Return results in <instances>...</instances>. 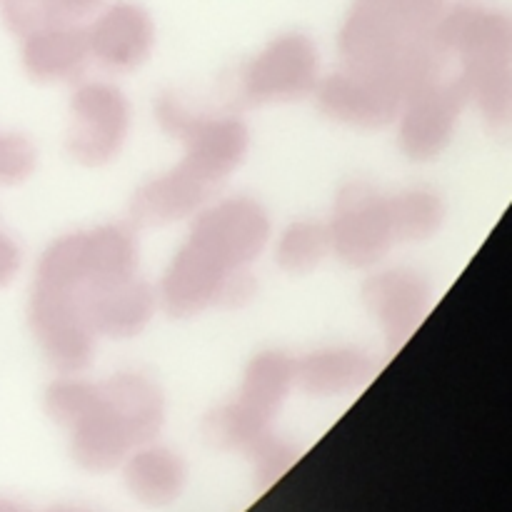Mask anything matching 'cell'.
I'll return each mask as SVG.
<instances>
[{"label": "cell", "instance_id": "1", "mask_svg": "<svg viewBox=\"0 0 512 512\" xmlns=\"http://www.w3.org/2000/svg\"><path fill=\"white\" fill-rule=\"evenodd\" d=\"M138 275L128 225L108 223L63 235L40 258L30 293V328L50 365L75 375L93 358L88 308L110 283Z\"/></svg>", "mask_w": 512, "mask_h": 512}, {"label": "cell", "instance_id": "2", "mask_svg": "<svg viewBox=\"0 0 512 512\" xmlns=\"http://www.w3.org/2000/svg\"><path fill=\"white\" fill-rule=\"evenodd\" d=\"M183 248L160 280V303L175 318L198 315L213 305H238L253 295L248 265L258 260L270 220L253 198H225L198 210Z\"/></svg>", "mask_w": 512, "mask_h": 512}, {"label": "cell", "instance_id": "3", "mask_svg": "<svg viewBox=\"0 0 512 512\" xmlns=\"http://www.w3.org/2000/svg\"><path fill=\"white\" fill-rule=\"evenodd\" d=\"M163 405L158 385L133 370L103 383L63 373L45 393L50 418L70 428L75 455L90 468L115 465L130 448L148 443L163 423Z\"/></svg>", "mask_w": 512, "mask_h": 512}, {"label": "cell", "instance_id": "4", "mask_svg": "<svg viewBox=\"0 0 512 512\" xmlns=\"http://www.w3.org/2000/svg\"><path fill=\"white\" fill-rule=\"evenodd\" d=\"M450 0H355L340 30L343 68L378 75L410 93L448 58L438 25Z\"/></svg>", "mask_w": 512, "mask_h": 512}, {"label": "cell", "instance_id": "5", "mask_svg": "<svg viewBox=\"0 0 512 512\" xmlns=\"http://www.w3.org/2000/svg\"><path fill=\"white\" fill-rule=\"evenodd\" d=\"M438 45L468 83L470 100L490 123L512 110V25L508 15L473 3H455L438 25Z\"/></svg>", "mask_w": 512, "mask_h": 512}, {"label": "cell", "instance_id": "6", "mask_svg": "<svg viewBox=\"0 0 512 512\" xmlns=\"http://www.w3.org/2000/svg\"><path fill=\"white\" fill-rule=\"evenodd\" d=\"M155 118L185 148L183 160L173 170L210 190L223 183L248 153L250 133L238 118L193 113L173 95H160Z\"/></svg>", "mask_w": 512, "mask_h": 512}, {"label": "cell", "instance_id": "7", "mask_svg": "<svg viewBox=\"0 0 512 512\" xmlns=\"http://www.w3.org/2000/svg\"><path fill=\"white\" fill-rule=\"evenodd\" d=\"M470 103V90L453 58H445L405 95L398 113L400 148L413 160H430L453 140L455 125Z\"/></svg>", "mask_w": 512, "mask_h": 512}, {"label": "cell", "instance_id": "8", "mask_svg": "<svg viewBox=\"0 0 512 512\" xmlns=\"http://www.w3.org/2000/svg\"><path fill=\"white\" fill-rule=\"evenodd\" d=\"M295 385V360L268 350L248 363L238 398L210 413L208 435L225 445H253L268 433L275 413Z\"/></svg>", "mask_w": 512, "mask_h": 512}, {"label": "cell", "instance_id": "9", "mask_svg": "<svg viewBox=\"0 0 512 512\" xmlns=\"http://www.w3.org/2000/svg\"><path fill=\"white\" fill-rule=\"evenodd\" d=\"M330 253L353 268L380 263L398 245L390 215V195L375 185L355 180L338 193L333 220L328 223Z\"/></svg>", "mask_w": 512, "mask_h": 512}, {"label": "cell", "instance_id": "10", "mask_svg": "<svg viewBox=\"0 0 512 512\" xmlns=\"http://www.w3.org/2000/svg\"><path fill=\"white\" fill-rule=\"evenodd\" d=\"M318 83V48L303 33H285L270 40L240 73V93L248 103L300 100L315 93Z\"/></svg>", "mask_w": 512, "mask_h": 512}, {"label": "cell", "instance_id": "11", "mask_svg": "<svg viewBox=\"0 0 512 512\" xmlns=\"http://www.w3.org/2000/svg\"><path fill=\"white\" fill-rule=\"evenodd\" d=\"M73 130L68 153L88 168L110 163L120 153L130 130V108L115 85L85 80L73 93Z\"/></svg>", "mask_w": 512, "mask_h": 512}, {"label": "cell", "instance_id": "12", "mask_svg": "<svg viewBox=\"0 0 512 512\" xmlns=\"http://www.w3.org/2000/svg\"><path fill=\"white\" fill-rule=\"evenodd\" d=\"M405 90L378 75L340 70L328 75L315 88L320 110L333 120L358 128H383L398 118Z\"/></svg>", "mask_w": 512, "mask_h": 512}, {"label": "cell", "instance_id": "13", "mask_svg": "<svg viewBox=\"0 0 512 512\" xmlns=\"http://www.w3.org/2000/svg\"><path fill=\"white\" fill-rule=\"evenodd\" d=\"M90 60L105 70L125 73L145 63L155 43V28L148 10L138 3L108 5L93 23L85 28Z\"/></svg>", "mask_w": 512, "mask_h": 512}, {"label": "cell", "instance_id": "14", "mask_svg": "<svg viewBox=\"0 0 512 512\" xmlns=\"http://www.w3.org/2000/svg\"><path fill=\"white\" fill-rule=\"evenodd\" d=\"M363 298L390 345L400 348L428 315L433 290L423 275L408 268H393L365 280Z\"/></svg>", "mask_w": 512, "mask_h": 512}, {"label": "cell", "instance_id": "15", "mask_svg": "<svg viewBox=\"0 0 512 512\" xmlns=\"http://www.w3.org/2000/svg\"><path fill=\"white\" fill-rule=\"evenodd\" d=\"M23 68L38 83L78 80L90 63L85 28L73 20L48 23L23 35Z\"/></svg>", "mask_w": 512, "mask_h": 512}, {"label": "cell", "instance_id": "16", "mask_svg": "<svg viewBox=\"0 0 512 512\" xmlns=\"http://www.w3.org/2000/svg\"><path fill=\"white\" fill-rule=\"evenodd\" d=\"M158 295L138 275L110 283L88 308V328L98 338H133L153 318Z\"/></svg>", "mask_w": 512, "mask_h": 512}, {"label": "cell", "instance_id": "17", "mask_svg": "<svg viewBox=\"0 0 512 512\" xmlns=\"http://www.w3.org/2000/svg\"><path fill=\"white\" fill-rule=\"evenodd\" d=\"M373 375V360L355 348H323L295 360V385L320 398L353 393Z\"/></svg>", "mask_w": 512, "mask_h": 512}, {"label": "cell", "instance_id": "18", "mask_svg": "<svg viewBox=\"0 0 512 512\" xmlns=\"http://www.w3.org/2000/svg\"><path fill=\"white\" fill-rule=\"evenodd\" d=\"M210 193L213 190L185 178L178 170H168L138 188L130 203V213L135 223L168 225L203 210Z\"/></svg>", "mask_w": 512, "mask_h": 512}, {"label": "cell", "instance_id": "19", "mask_svg": "<svg viewBox=\"0 0 512 512\" xmlns=\"http://www.w3.org/2000/svg\"><path fill=\"white\" fill-rule=\"evenodd\" d=\"M390 215L398 243L425 240L443 223V203L428 188H410L390 195Z\"/></svg>", "mask_w": 512, "mask_h": 512}, {"label": "cell", "instance_id": "20", "mask_svg": "<svg viewBox=\"0 0 512 512\" xmlns=\"http://www.w3.org/2000/svg\"><path fill=\"white\" fill-rule=\"evenodd\" d=\"M330 253V233L328 225L315 223V220H298L288 225L278 240L275 258L285 273L303 275L318 268Z\"/></svg>", "mask_w": 512, "mask_h": 512}, {"label": "cell", "instance_id": "21", "mask_svg": "<svg viewBox=\"0 0 512 512\" xmlns=\"http://www.w3.org/2000/svg\"><path fill=\"white\" fill-rule=\"evenodd\" d=\"M130 480L143 493H170L180 480V465L168 450L145 448L130 460Z\"/></svg>", "mask_w": 512, "mask_h": 512}, {"label": "cell", "instance_id": "22", "mask_svg": "<svg viewBox=\"0 0 512 512\" xmlns=\"http://www.w3.org/2000/svg\"><path fill=\"white\" fill-rule=\"evenodd\" d=\"M35 170V148L25 135H0V185H18Z\"/></svg>", "mask_w": 512, "mask_h": 512}, {"label": "cell", "instance_id": "23", "mask_svg": "<svg viewBox=\"0 0 512 512\" xmlns=\"http://www.w3.org/2000/svg\"><path fill=\"white\" fill-rule=\"evenodd\" d=\"M18 268H20L18 245H15L13 240H10L8 235L0 230V288H3V285H8L10 280L15 278Z\"/></svg>", "mask_w": 512, "mask_h": 512}, {"label": "cell", "instance_id": "24", "mask_svg": "<svg viewBox=\"0 0 512 512\" xmlns=\"http://www.w3.org/2000/svg\"><path fill=\"white\" fill-rule=\"evenodd\" d=\"M53 3L65 20L80 23V18H85V15H90L93 10H98L100 5H103V0H53Z\"/></svg>", "mask_w": 512, "mask_h": 512}]
</instances>
